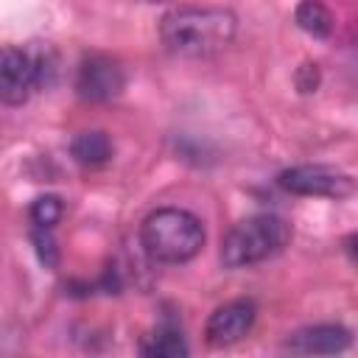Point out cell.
<instances>
[{
  "label": "cell",
  "mask_w": 358,
  "mask_h": 358,
  "mask_svg": "<svg viewBox=\"0 0 358 358\" xmlns=\"http://www.w3.org/2000/svg\"><path fill=\"white\" fill-rule=\"evenodd\" d=\"M238 20L215 6H179L159 20L162 45L185 59H207L221 53L235 36Z\"/></svg>",
  "instance_id": "cell-1"
},
{
  "label": "cell",
  "mask_w": 358,
  "mask_h": 358,
  "mask_svg": "<svg viewBox=\"0 0 358 358\" xmlns=\"http://www.w3.org/2000/svg\"><path fill=\"white\" fill-rule=\"evenodd\" d=\"M140 243L151 260L187 263L204 246V224L182 207H159L145 215L140 227Z\"/></svg>",
  "instance_id": "cell-2"
},
{
  "label": "cell",
  "mask_w": 358,
  "mask_h": 358,
  "mask_svg": "<svg viewBox=\"0 0 358 358\" xmlns=\"http://www.w3.org/2000/svg\"><path fill=\"white\" fill-rule=\"evenodd\" d=\"M291 238V227L271 213L249 215L238 221L221 241V263L227 268H246L263 263L285 249Z\"/></svg>",
  "instance_id": "cell-3"
},
{
  "label": "cell",
  "mask_w": 358,
  "mask_h": 358,
  "mask_svg": "<svg viewBox=\"0 0 358 358\" xmlns=\"http://www.w3.org/2000/svg\"><path fill=\"white\" fill-rule=\"evenodd\" d=\"M280 187L294 196H319V199H347L355 190L350 173L333 165H296L280 173Z\"/></svg>",
  "instance_id": "cell-4"
},
{
  "label": "cell",
  "mask_w": 358,
  "mask_h": 358,
  "mask_svg": "<svg viewBox=\"0 0 358 358\" xmlns=\"http://www.w3.org/2000/svg\"><path fill=\"white\" fill-rule=\"evenodd\" d=\"M123 87H126V73L112 56L95 53V56H87L78 64L76 90L84 101H95V103L112 101L123 92Z\"/></svg>",
  "instance_id": "cell-5"
},
{
  "label": "cell",
  "mask_w": 358,
  "mask_h": 358,
  "mask_svg": "<svg viewBox=\"0 0 358 358\" xmlns=\"http://www.w3.org/2000/svg\"><path fill=\"white\" fill-rule=\"evenodd\" d=\"M257 308L252 299H229L224 305H218L204 327V338L210 347H229L235 341H241L252 324H255Z\"/></svg>",
  "instance_id": "cell-6"
},
{
  "label": "cell",
  "mask_w": 358,
  "mask_h": 358,
  "mask_svg": "<svg viewBox=\"0 0 358 358\" xmlns=\"http://www.w3.org/2000/svg\"><path fill=\"white\" fill-rule=\"evenodd\" d=\"M36 90V76L28 50L3 45L0 48V103L22 106Z\"/></svg>",
  "instance_id": "cell-7"
},
{
  "label": "cell",
  "mask_w": 358,
  "mask_h": 358,
  "mask_svg": "<svg viewBox=\"0 0 358 358\" xmlns=\"http://www.w3.org/2000/svg\"><path fill=\"white\" fill-rule=\"evenodd\" d=\"M350 347V330L341 324H316L288 336L285 350L296 355H333Z\"/></svg>",
  "instance_id": "cell-8"
},
{
  "label": "cell",
  "mask_w": 358,
  "mask_h": 358,
  "mask_svg": "<svg viewBox=\"0 0 358 358\" xmlns=\"http://www.w3.org/2000/svg\"><path fill=\"white\" fill-rule=\"evenodd\" d=\"M140 352L148 355V358H185L190 350H187V341H185V336H182L179 327L159 324L157 330H151L143 338Z\"/></svg>",
  "instance_id": "cell-9"
},
{
  "label": "cell",
  "mask_w": 358,
  "mask_h": 358,
  "mask_svg": "<svg viewBox=\"0 0 358 358\" xmlns=\"http://www.w3.org/2000/svg\"><path fill=\"white\" fill-rule=\"evenodd\" d=\"M70 154L84 168H98L112 157V140L103 131H81L70 143Z\"/></svg>",
  "instance_id": "cell-10"
},
{
  "label": "cell",
  "mask_w": 358,
  "mask_h": 358,
  "mask_svg": "<svg viewBox=\"0 0 358 358\" xmlns=\"http://www.w3.org/2000/svg\"><path fill=\"white\" fill-rule=\"evenodd\" d=\"M294 20L305 34H310L316 39H327L333 34V25H336L333 11L322 0H302L294 11Z\"/></svg>",
  "instance_id": "cell-11"
},
{
  "label": "cell",
  "mask_w": 358,
  "mask_h": 358,
  "mask_svg": "<svg viewBox=\"0 0 358 358\" xmlns=\"http://www.w3.org/2000/svg\"><path fill=\"white\" fill-rule=\"evenodd\" d=\"M62 213H64V204L59 196H39V199H34V204L28 210L34 227H45V229H53L59 224Z\"/></svg>",
  "instance_id": "cell-12"
},
{
  "label": "cell",
  "mask_w": 358,
  "mask_h": 358,
  "mask_svg": "<svg viewBox=\"0 0 358 358\" xmlns=\"http://www.w3.org/2000/svg\"><path fill=\"white\" fill-rule=\"evenodd\" d=\"M28 56H31V64H34L36 90L39 87H50L56 73H59V59H56L53 48H48V45L45 48H34V50H28Z\"/></svg>",
  "instance_id": "cell-13"
},
{
  "label": "cell",
  "mask_w": 358,
  "mask_h": 358,
  "mask_svg": "<svg viewBox=\"0 0 358 358\" xmlns=\"http://www.w3.org/2000/svg\"><path fill=\"white\" fill-rule=\"evenodd\" d=\"M31 241H34V246H36L39 260H42L48 268H53V266L59 263V249H56V241H53L50 229H45V227H34Z\"/></svg>",
  "instance_id": "cell-14"
},
{
  "label": "cell",
  "mask_w": 358,
  "mask_h": 358,
  "mask_svg": "<svg viewBox=\"0 0 358 358\" xmlns=\"http://www.w3.org/2000/svg\"><path fill=\"white\" fill-rule=\"evenodd\" d=\"M296 84H299L302 92H313L319 87V70H316V64H302L299 73H296Z\"/></svg>",
  "instance_id": "cell-15"
},
{
  "label": "cell",
  "mask_w": 358,
  "mask_h": 358,
  "mask_svg": "<svg viewBox=\"0 0 358 358\" xmlns=\"http://www.w3.org/2000/svg\"><path fill=\"white\" fill-rule=\"evenodd\" d=\"M143 3H168V0H143Z\"/></svg>",
  "instance_id": "cell-16"
}]
</instances>
